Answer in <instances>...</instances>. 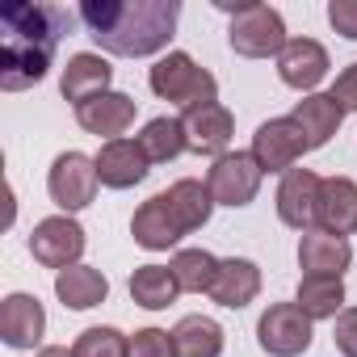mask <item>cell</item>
<instances>
[{
    "label": "cell",
    "mask_w": 357,
    "mask_h": 357,
    "mask_svg": "<svg viewBox=\"0 0 357 357\" xmlns=\"http://www.w3.org/2000/svg\"><path fill=\"white\" fill-rule=\"evenodd\" d=\"M315 227L328 231V236H340V240L349 231H357V181H349V176H324Z\"/></svg>",
    "instance_id": "cell-13"
},
{
    "label": "cell",
    "mask_w": 357,
    "mask_h": 357,
    "mask_svg": "<svg viewBox=\"0 0 357 357\" xmlns=\"http://www.w3.org/2000/svg\"><path fill=\"white\" fill-rule=\"evenodd\" d=\"M332 101H336L344 114L357 109V63H349V68L336 76V84H332Z\"/></svg>",
    "instance_id": "cell-33"
},
{
    "label": "cell",
    "mask_w": 357,
    "mask_h": 357,
    "mask_svg": "<svg viewBox=\"0 0 357 357\" xmlns=\"http://www.w3.org/2000/svg\"><path fill=\"white\" fill-rule=\"evenodd\" d=\"M176 357H219L223 353V328L211 315H185L172 328Z\"/></svg>",
    "instance_id": "cell-23"
},
{
    "label": "cell",
    "mask_w": 357,
    "mask_h": 357,
    "mask_svg": "<svg viewBox=\"0 0 357 357\" xmlns=\"http://www.w3.org/2000/svg\"><path fill=\"white\" fill-rule=\"evenodd\" d=\"M38 357H72V353H68V349H63V344H47V349H43V353H38Z\"/></svg>",
    "instance_id": "cell-34"
},
{
    "label": "cell",
    "mask_w": 357,
    "mask_h": 357,
    "mask_svg": "<svg viewBox=\"0 0 357 357\" xmlns=\"http://www.w3.org/2000/svg\"><path fill=\"white\" fill-rule=\"evenodd\" d=\"M231 13V30H227V43L236 55L244 59H269V55H282L286 51V22L278 9L269 5H257V0H248V5H223Z\"/></svg>",
    "instance_id": "cell-4"
},
{
    "label": "cell",
    "mask_w": 357,
    "mask_h": 357,
    "mask_svg": "<svg viewBox=\"0 0 357 357\" xmlns=\"http://www.w3.org/2000/svg\"><path fill=\"white\" fill-rule=\"evenodd\" d=\"M328 22H332L336 34L357 43V0H332V5H328Z\"/></svg>",
    "instance_id": "cell-32"
},
{
    "label": "cell",
    "mask_w": 357,
    "mask_h": 357,
    "mask_svg": "<svg viewBox=\"0 0 357 357\" xmlns=\"http://www.w3.org/2000/svg\"><path fill=\"white\" fill-rule=\"evenodd\" d=\"M93 160H97V176H101L105 190H130V185H139L143 176H147V164H151L143 155L139 139H114Z\"/></svg>",
    "instance_id": "cell-16"
},
{
    "label": "cell",
    "mask_w": 357,
    "mask_h": 357,
    "mask_svg": "<svg viewBox=\"0 0 357 357\" xmlns=\"http://www.w3.org/2000/svg\"><path fill=\"white\" fill-rule=\"evenodd\" d=\"M55 294H59L63 307L89 311V307H101V303H105L109 282H105V273L93 269V265H72V269L55 273Z\"/></svg>",
    "instance_id": "cell-22"
},
{
    "label": "cell",
    "mask_w": 357,
    "mask_h": 357,
    "mask_svg": "<svg viewBox=\"0 0 357 357\" xmlns=\"http://www.w3.org/2000/svg\"><path fill=\"white\" fill-rule=\"evenodd\" d=\"M147 84L160 101H172L185 114L198 109V105H211L215 93H219V80L206 68H198V59L185 55V51H168L164 59H155V68L147 72Z\"/></svg>",
    "instance_id": "cell-3"
},
{
    "label": "cell",
    "mask_w": 357,
    "mask_h": 357,
    "mask_svg": "<svg viewBox=\"0 0 357 357\" xmlns=\"http://www.w3.org/2000/svg\"><path fill=\"white\" fill-rule=\"evenodd\" d=\"M332 340L340 349V357H357V307H344L336 315V328H332Z\"/></svg>",
    "instance_id": "cell-31"
},
{
    "label": "cell",
    "mask_w": 357,
    "mask_h": 357,
    "mask_svg": "<svg viewBox=\"0 0 357 357\" xmlns=\"http://www.w3.org/2000/svg\"><path fill=\"white\" fill-rule=\"evenodd\" d=\"M319 181L311 168H290L278 185V219L294 231H315V206H319Z\"/></svg>",
    "instance_id": "cell-11"
},
{
    "label": "cell",
    "mask_w": 357,
    "mask_h": 357,
    "mask_svg": "<svg viewBox=\"0 0 357 357\" xmlns=\"http://www.w3.org/2000/svg\"><path fill=\"white\" fill-rule=\"evenodd\" d=\"M30 252H34L38 265L63 273V269L80 265V252H84V227H80L72 215H51V219L34 223Z\"/></svg>",
    "instance_id": "cell-8"
},
{
    "label": "cell",
    "mask_w": 357,
    "mask_h": 357,
    "mask_svg": "<svg viewBox=\"0 0 357 357\" xmlns=\"http://www.w3.org/2000/svg\"><path fill=\"white\" fill-rule=\"evenodd\" d=\"M72 13L43 0H9L0 9V89L22 93L51 72L59 38L72 30Z\"/></svg>",
    "instance_id": "cell-1"
},
{
    "label": "cell",
    "mask_w": 357,
    "mask_h": 357,
    "mask_svg": "<svg viewBox=\"0 0 357 357\" xmlns=\"http://www.w3.org/2000/svg\"><path fill=\"white\" fill-rule=\"evenodd\" d=\"M76 122H80L89 135L114 143V139H122V130L135 122V97L114 93V89H109V93H97V97H89L84 105H76Z\"/></svg>",
    "instance_id": "cell-14"
},
{
    "label": "cell",
    "mask_w": 357,
    "mask_h": 357,
    "mask_svg": "<svg viewBox=\"0 0 357 357\" xmlns=\"http://www.w3.org/2000/svg\"><path fill=\"white\" fill-rule=\"evenodd\" d=\"M181 130H185V151L194 155H227V143L236 135V118L227 105L211 101V105H198L181 118Z\"/></svg>",
    "instance_id": "cell-10"
},
{
    "label": "cell",
    "mask_w": 357,
    "mask_h": 357,
    "mask_svg": "<svg viewBox=\"0 0 357 357\" xmlns=\"http://www.w3.org/2000/svg\"><path fill=\"white\" fill-rule=\"evenodd\" d=\"M261 176H265V168L252 160V151H227V155H219V160L211 164V172H206V190H211L215 206L240 211V206H248V202L257 198Z\"/></svg>",
    "instance_id": "cell-6"
},
{
    "label": "cell",
    "mask_w": 357,
    "mask_h": 357,
    "mask_svg": "<svg viewBox=\"0 0 357 357\" xmlns=\"http://www.w3.org/2000/svg\"><path fill=\"white\" fill-rule=\"evenodd\" d=\"M257 294H261V269H257V261H248V257H227V261H219V278H215V286H211V298H215L219 307L240 311V307H248Z\"/></svg>",
    "instance_id": "cell-19"
},
{
    "label": "cell",
    "mask_w": 357,
    "mask_h": 357,
    "mask_svg": "<svg viewBox=\"0 0 357 357\" xmlns=\"http://www.w3.org/2000/svg\"><path fill=\"white\" fill-rule=\"evenodd\" d=\"M47 332V311L34 294H9L5 307H0V336H5L9 349H34Z\"/></svg>",
    "instance_id": "cell-17"
},
{
    "label": "cell",
    "mask_w": 357,
    "mask_h": 357,
    "mask_svg": "<svg viewBox=\"0 0 357 357\" xmlns=\"http://www.w3.org/2000/svg\"><path fill=\"white\" fill-rule=\"evenodd\" d=\"M164 194H168V206H172V215H176V219H181V227H185V236L211 223V211H215V198H211V190H206L202 181H194V176H185V181H176V185H168Z\"/></svg>",
    "instance_id": "cell-24"
},
{
    "label": "cell",
    "mask_w": 357,
    "mask_h": 357,
    "mask_svg": "<svg viewBox=\"0 0 357 357\" xmlns=\"http://www.w3.org/2000/svg\"><path fill=\"white\" fill-rule=\"evenodd\" d=\"M130 236H135V244L147 248V252H168V248L181 244L185 227H181V219L172 215L168 194H155V198H147V202L135 211V219H130Z\"/></svg>",
    "instance_id": "cell-12"
},
{
    "label": "cell",
    "mask_w": 357,
    "mask_h": 357,
    "mask_svg": "<svg viewBox=\"0 0 357 357\" xmlns=\"http://www.w3.org/2000/svg\"><path fill=\"white\" fill-rule=\"evenodd\" d=\"M72 357H130V336L118 328H84L72 344Z\"/></svg>",
    "instance_id": "cell-29"
},
{
    "label": "cell",
    "mask_w": 357,
    "mask_h": 357,
    "mask_svg": "<svg viewBox=\"0 0 357 357\" xmlns=\"http://www.w3.org/2000/svg\"><path fill=\"white\" fill-rule=\"evenodd\" d=\"M303 151H311V147H307V135H303V126L294 118H269L252 135V160L265 172H282L286 176Z\"/></svg>",
    "instance_id": "cell-9"
},
{
    "label": "cell",
    "mask_w": 357,
    "mask_h": 357,
    "mask_svg": "<svg viewBox=\"0 0 357 357\" xmlns=\"http://www.w3.org/2000/svg\"><path fill=\"white\" fill-rule=\"evenodd\" d=\"M311 315L298 303H273L261 319H257V340L269 357H298L311 349L315 332H311Z\"/></svg>",
    "instance_id": "cell-7"
},
{
    "label": "cell",
    "mask_w": 357,
    "mask_h": 357,
    "mask_svg": "<svg viewBox=\"0 0 357 357\" xmlns=\"http://www.w3.org/2000/svg\"><path fill=\"white\" fill-rule=\"evenodd\" d=\"M109 80H114L109 59H101V55H93V51H80V55H72V59H68L59 89H63V97H68L72 105H84L89 97L109 93Z\"/></svg>",
    "instance_id": "cell-20"
},
{
    "label": "cell",
    "mask_w": 357,
    "mask_h": 357,
    "mask_svg": "<svg viewBox=\"0 0 357 357\" xmlns=\"http://www.w3.org/2000/svg\"><path fill=\"white\" fill-rule=\"evenodd\" d=\"M80 22L89 38L122 59H147L164 51L181 22V0H84Z\"/></svg>",
    "instance_id": "cell-2"
},
{
    "label": "cell",
    "mask_w": 357,
    "mask_h": 357,
    "mask_svg": "<svg viewBox=\"0 0 357 357\" xmlns=\"http://www.w3.org/2000/svg\"><path fill=\"white\" fill-rule=\"evenodd\" d=\"M298 126H303V135H307V147L315 151V147H324L336 130H340V122H344V109L332 101V93H311V97H303L298 105H294V114H290Z\"/></svg>",
    "instance_id": "cell-21"
},
{
    "label": "cell",
    "mask_w": 357,
    "mask_h": 357,
    "mask_svg": "<svg viewBox=\"0 0 357 357\" xmlns=\"http://www.w3.org/2000/svg\"><path fill=\"white\" fill-rule=\"evenodd\" d=\"M130 357H176L172 332H164V328H139L130 336Z\"/></svg>",
    "instance_id": "cell-30"
},
{
    "label": "cell",
    "mask_w": 357,
    "mask_h": 357,
    "mask_svg": "<svg viewBox=\"0 0 357 357\" xmlns=\"http://www.w3.org/2000/svg\"><path fill=\"white\" fill-rule=\"evenodd\" d=\"M349 261H353L349 240L328 236L319 227L315 231H303V240H298V265L307 269V278H344Z\"/></svg>",
    "instance_id": "cell-18"
},
{
    "label": "cell",
    "mask_w": 357,
    "mask_h": 357,
    "mask_svg": "<svg viewBox=\"0 0 357 357\" xmlns=\"http://www.w3.org/2000/svg\"><path fill=\"white\" fill-rule=\"evenodd\" d=\"M328 51L315 43V38H290L286 43V51L278 55V76H282V84H290V89H298V93H307L311 97V89L328 76Z\"/></svg>",
    "instance_id": "cell-15"
},
{
    "label": "cell",
    "mask_w": 357,
    "mask_h": 357,
    "mask_svg": "<svg viewBox=\"0 0 357 357\" xmlns=\"http://www.w3.org/2000/svg\"><path fill=\"white\" fill-rule=\"evenodd\" d=\"M176 294H181V286H176L172 269L168 265H139L130 273V298L147 311H164L176 303Z\"/></svg>",
    "instance_id": "cell-25"
},
{
    "label": "cell",
    "mask_w": 357,
    "mask_h": 357,
    "mask_svg": "<svg viewBox=\"0 0 357 357\" xmlns=\"http://www.w3.org/2000/svg\"><path fill=\"white\" fill-rule=\"evenodd\" d=\"M97 185H101L97 160L84 155V151H63V155H55V164H51V172H47V194H51V202H55L63 215H76V211L93 206Z\"/></svg>",
    "instance_id": "cell-5"
},
{
    "label": "cell",
    "mask_w": 357,
    "mask_h": 357,
    "mask_svg": "<svg viewBox=\"0 0 357 357\" xmlns=\"http://www.w3.org/2000/svg\"><path fill=\"white\" fill-rule=\"evenodd\" d=\"M176 286H181L185 294H211L215 278H219V261L206 252V248H181L172 261H168Z\"/></svg>",
    "instance_id": "cell-26"
},
{
    "label": "cell",
    "mask_w": 357,
    "mask_h": 357,
    "mask_svg": "<svg viewBox=\"0 0 357 357\" xmlns=\"http://www.w3.org/2000/svg\"><path fill=\"white\" fill-rule=\"evenodd\" d=\"M139 147L151 164H168L185 151V130H181V118H151L139 135Z\"/></svg>",
    "instance_id": "cell-28"
},
{
    "label": "cell",
    "mask_w": 357,
    "mask_h": 357,
    "mask_svg": "<svg viewBox=\"0 0 357 357\" xmlns=\"http://www.w3.org/2000/svg\"><path fill=\"white\" fill-rule=\"evenodd\" d=\"M298 307L311 319H336L344 311V278H303L298 282Z\"/></svg>",
    "instance_id": "cell-27"
}]
</instances>
